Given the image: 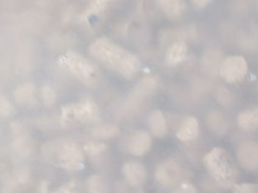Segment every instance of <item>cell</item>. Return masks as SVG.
Returning <instances> with one entry per match:
<instances>
[{
    "label": "cell",
    "mask_w": 258,
    "mask_h": 193,
    "mask_svg": "<svg viewBox=\"0 0 258 193\" xmlns=\"http://www.w3.org/2000/svg\"><path fill=\"white\" fill-rule=\"evenodd\" d=\"M89 51L97 61L124 77L133 76L141 67V61L134 54L106 37L93 41Z\"/></svg>",
    "instance_id": "1"
},
{
    "label": "cell",
    "mask_w": 258,
    "mask_h": 193,
    "mask_svg": "<svg viewBox=\"0 0 258 193\" xmlns=\"http://www.w3.org/2000/svg\"><path fill=\"white\" fill-rule=\"evenodd\" d=\"M204 163L209 174L224 188L236 186L238 170L230 154L223 148H214L204 156Z\"/></svg>",
    "instance_id": "2"
},
{
    "label": "cell",
    "mask_w": 258,
    "mask_h": 193,
    "mask_svg": "<svg viewBox=\"0 0 258 193\" xmlns=\"http://www.w3.org/2000/svg\"><path fill=\"white\" fill-rule=\"evenodd\" d=\"M53 151H49L56 163L68 171H78L84 167V155L75 142L67 140L53 145Z\"/></svg>",
    "instance_id": "3"
},
{
    "label": "cell",
    "mask_w": 258,
    "mask_h": 193,
    "mask_svg": "<svg viewBox=\"0 0 258 193\" xmlns=\"http://www.w3.org/2000/svg\"><path fill=\"white\" fill-rule=\"evenodd\" d=\"M98 115V106L91 98H84L77 103L61 107V121L64 124L72 120L82 123L91 122L96 120Z\"/></svg>",
    "instance_id": "4"
},
{
    "label": "cell",
    "mask_w": 258,
    "mask_h": 193,
    "mask_svg": "<svg viewBox=\"0 0 258 193\" xmlns=\"http://www.w3.org/2000/svg\"><path fill=\"white\" fill-rule=\"evenodd\" d=\"M66 62L69 70L82 82L92 84L97 78V69L94 64L80 53L68 51Z\"/></svg>",
    "instance_id": "5"
},
{
    "label": "cell",
    "mask_w": 258,
    "mask_h": 193,
    "mask_svg": "<svg viewBox=\"0 0 258 193\" xmlns=\"http://www.w3.org/2000/svg\"><path fill=\"white\" fill-rule=\"evenodd\" d=\"M248 65L244 57L230 56L227 57L220 66L222 77L228 83H237L246 76Z\"/></svg>",
    "instance_id": "6"
},
{
    "label": "cell",
    "mask_w": 258,
    "mask_h": 193,
    "mask_svg": "<svg viewBox=\"0 0 258 193\" xmlns=\"http://www.w3.org/2000/svg\"><path fill=\"white\" fill-rule=\"evenodd\" d=\"M182 173V168L176 161L167 159L158 165L155 177L160 186L171 187L180 181Z\"/></svg>",
    "instance_id": "7"
},
{
    "label": "cell",
    "mask_w": 258,
    "mask_h": 193,
    "mask_svg": "<svg viewBox=\"0 0 258 193\" xmlns=\"http://www.w3.org/2000/svg\"><path fill=\"white\" fill-rule=\"evenodd\" d=\"M157 85V79L155 76H147L139 81L131 92L126 102V107L128 111L138 108L141 103H143L147 97L153 93Z\"/></svg>",
    "instance_id": "8"
},
{
    "label": "cell",
    "mask_w": 258,
    "mask_h": 193,
    "mask_svg": "<svg viewBox=\"0 0 258 193\" xmlns=\"http://www.w3.org/2000/svg\"><path fill=\"white\" fill-rule=\"evenodd\" d=\"M237 158L241 167L248 172L258 170V143L243 142L237 150Z\"/></svg>",
    "instance_id": "9"
},
{
    "label": "cell",
    "mask_w": 258,
    "mask_h": 193,
    "mask_svg": "<svg viewBox=\"0 0 258 193\" xmlns=\"http://www.w3.org/2000/svg\"><path fill=\"white\" fill-rule=\"evenodd\" d=\"M123 175L128 183L133 186H140L145 183L147 177L146 168L139 162H128L122 167Z\"/></svg>",
    "instance_id": "10"
},
{
    "label": "cell",
    "mask_w": 258,
    "mask_h": 193,
    "mask_svg": "<svg viewBox=\"0 0 258 193\" xmlns=\"http://www.w3.org/2000/svg\"><path fill=\"white\" fill-rule=\"evenodd\" d=\"M152 144L150 134L144 130H140L133 134L129 144L130 153L135 156L146 154Z\"/></svg>",
    "instance_id": "11"
},
{
    "label": "cell",
    "mask_w": 258,
    "mask_h": 193,
    "mask_svg": "<svg viewBox=\"0 0 258 193\" xmlns=\"http://www.w3.org/2000/svg\"><path fill=\"white\" fill-rule=\"evenodd\" d=\"M200 130L199 120L194 116H188L181 123L177 130L176 137L180 141L189 142L197 137Z\"/></svg>",
    "instance_id": "12"
},
{
    "label": "cell",
    "mask_w": 258,
    "mask_h": 193,
    "mask_svg": "<svg viewBox=\"0 0 258 193\" xmlns=\"http://www.w3.org/2000/svg\"><path fill=\"white\" fill-rule=\"evenodd\" d=\"M30 173L28 170L21 168L17 170L12 176L8 179L4 187V193H17L22 188V186L28 182Z\"/></svg>",
    "instance_id": "13"
},
{
    "label": "cell",
    "mask_w": 258,
    "mask_h": 193,
    "mask_svg": "<svg viewBox=\"0 0 258 193\" xmlns=\"http://www.w3.org/2000/svg\"><path fill=\"white\" fill-rule=\"evenodd\" d=\"M159 6L169 19H177L183 16L185 12L186 5L180 0H160Z\"/></svg>",
    "instance_id": "14"
},
{
    "label": "cell",
    "mask_w": 258,
    "mask_h": 193,
    "mask_svg": "<svg viewBox=\"0 0 258 193\" xmlns=\"http://www.w3.org/2000/svg\"><path fill=\"white\" fill-rule=\"evenodd\" d=\"M188 54V47L183 42H175L170 45L166 53V62L170 66L181 63Z\"/></svg>",
    "instance_id": "15"
},
{
    "label": "cell",
    "mask_w": 258,
    "mask_h": 193,
    "mask_svg": "<svg viewBox=\"0 0 258 193\" xmlns=\"http://www.w3.org/2000/svg\"><path fill=\"white\" fill-rule=\"evenodd\" d=\"M149 125L152 134L158 138H163L168 133L166 119L162 111H153L150 116Z\"/></svg>",
    "instance_id": "16"
},
{
    "label": "cell",
    "mask_w": 258,
    "mask_h": 193,
    "mask_svg": "<svg viewBox=\"0 0 258 193\" xmlns=\"http://www.w3.org/2000/svg\"><path fill=\"white\" fill-rule=\"evenodd\" d=\"M14 98L19 106H31L35 105L34 85L31 83H25L20 85L14 91Z\"/></svg>",
    "instance_id": "17"
},
{
    "label": "cell",
    "mask_w": 258,
    "mask_h": 193,
    "mask_svg": "<svg viewBox=\"0 0 258 193\" xmlns=\"http://www.w3.org/2000/svg\"><path fill=\"white\" fill-rule=\"evenodd\" d=\"M207 123L213 132L218 135H223L228 129V120L219 111L209 112L207 116Z\"/></svg>",
    "instance_id": "18"
},
{
    "label": "cell",
    "mask_w": 258,
    "mask_h": 193,
    "mask_svg": "<svg viewBox=\"0 0 258 193\" xmlns=\"http://www.w3.org/2000/svg\"><path fill=\"white\" fill-rule=\"evenodd\" d=\"M237 124L242 130H252L258 129V106L240 114L237 117Z\"/></svg>",
    "instance_id": "19"
},
{
    "label": "cell",
    "mask_w": 258,
    "mask_h": 193,
    "mask_svg": "<svg viewBox=\"0 0 258 193\" xmlns=\"http://www.w3.org/2000/svg\"><path fill=\"white\" fill-rule=\"evenodd\" d=\"M120 133V129L115 124H104L95 126L92 130L93 136L98 139H110Z\"/></svg>",
    "instance_id": "20"
},
{
    "label": "cell",
    "mask_w": 258,
    "mask_h": 193,
    "mask_svg": "<svg viewBox=\"0 0 258 193\" xmlns=\"http://www.w3.org/2000/svg\"><path fill=\"white\" fill-rule=\"evenodd\" d=\"M16 137L13 144L14 152L20 156L28 155L30 153L32 148L30 139L25 134L19 132V130H16Z\"/></svg>",
    "instance_id": "21"
},
{
    "label": "cell",
    "mask_w": 258,
    "mask_h": 193,
    "mask_svg": "<svg viewBox=\"0 0 258 193\" xmlns=\"http://www.w3.org/2000/svg\"><path fill=\"white\" fill-rule=\"evenodd\" d=\"M87 191L88 193H109L103 178L97 175H92L87 180Z\"/></svg>",
    "instance_id": "22"
},
{
    "label": "cell",
    "mask_w": 258,
    "mask_h": 193,
    "mask_svg": "<svg viewBox=\"0 0 258 193\" xmlns=\"http://www.w3.org/2000/svg\"><path fill=\"white\" fill-rule=\"evenodd\" d=\"M107 1L106 0H96L90 3L87 9L84 10V12L82 13V19H87L92 15H96L98 13L101 12L106 7Z\"/></svg>",
    "instance_id": "23"
},
{
    "label": "cell",
    "mask_w": 258,
    "mask_h": 193,
    "mask_svg": "<svg viewBox=\"0 0 258 193\" xmlns=\"http://www.w3.org/2000/svg\"><path fill=\"white\" fill-rule=\"evenodd\" d=\"M85 150L91 156L96 157L103 153L106 150V145L102 143H95V142H88L85 144Z\"/></svg>",
    "instance_id": "24"
},
{
    "label": "cell",
    "mask_w": 258,
    "mask_h": 193,
    "mask_svg": "<svg viewBox=\"0 0 258 193\" xmlns=\"http://www.w3.org/2000/svg\"><path fill=\"white\" fill-rule=\"evenodd\" d=\"M42 97L45 105L51 106L56 101V93L54 89L49 85H45L42 89Z\"/></svg>",
    "instance_id": "25"
},
{
    "label": "cell",
    "mask_w": 258,
    "mask_h": 193,
    "mask_svg": "<svg viewBox=\"0 0 258 193\" xmlns=\"http://www.w3.org/2000/svg\"><path fill=\"white\" fill-rule=\"evenodd\" d=\"M233 193H258V186L253 183H241L234 186Z\"/></svg>",
    "instance_id": "26"
},
{
    "label": "cell",
    "mask_w": 258,
    "mask_h": 193,
    "mask_svg": "<svg viewBox=\"0 0 258 193\" xmlns=\"http://www.w3.org/2000/svg\"><path fill=\"white\" fill-rule=\"evenodd\" d=\"M217 97V99L224 106H230L233 101L232 94L227 89H221L220 90H218Z\"/></svg>",
    "instance_id": "27"
},
{
    "label": "cell",
    "mask_w": 258,
    "mask_h": 193,
    "mask_svg": "<svg viewBox=\"0 0 258 193\" xmlns=\"http://www.w3.org/2000/svg\"><path fill=\"white\" fill-rule=\"evenodd\" d=\"M53 193H79L78 192L77 184L73 181L61 185L60 187L56 189Z\"/></svg>",
    "instance_id": "28"
},
{
    "label": "cell",
    "mask_w": 258,
    "mask_h": 193,
    "mask_svg": "<svg viewBox=\"0 0 258 193\" xmlns=\"http://www.w3.org/2000/svg\"><path fill=\"white\" fill-rule=\"evenodd\" d=\"M0 111H1V116H7L11 113L12 111V106L10 102L8 101L5 97H1L0 100Z\"/></svg>",
    "instance_id": "29"
},
{
    "label": "cell",
    "mask_w": 258,
    "mask_h": 193,
    "mask_svg": "<svg viewBox=\"0 0 258 193\" xmlns=\"http://www.w3.org/2000/svg\"><path fill=\"white\" fill-rule=\"evenodd\" d=\"M171 193H199L197 189L190 183H183Z\"/></svg>",
    "instance_id": "30"
},
{
    "label": "cell",
    "mask_w": 258,
    "mask_h": 193,
    "mask_svg": "<svg viewBox=\"0 0 258 193\" xmlns=\"http://www.w3.org/2000/svg\"><path fill=\"white\" fill-rule=\"evenodd\" d=\"M209 3H210V1H209V0H195V1H192V4L195 5V6L200 8V9L206 7L209 5Z\"/></svg>",
    "instance_id": "31"
},
{
    "label": "cell",
    "mask_w": 258,
    "mask_h": 193,
    "mask_svg": "<svg viewBox=\"0 0 258 193\" xmlns=\"http://www.w3.org/2000/svg\"><path fill=\"white\" fill-rule=\"evenodd\" d=\"M39 193H49L48 184H47V181H42V183H41Z\"/></svg>",
    "instance_id": "32"
},
{
    "label": "cell",
    "mask_w": 258,
    "mask_h": 193,
    "mask_svg": "<svg viewBox=\"0 0 258 193\" xmlns=\"http://www.w3.org/2000/svg\"><path fill=\"white\" fill-rule=\"evenodd\" d=\"M138 193H143V192H138Z\"/></svg>",
    "instance_id": "33"
}]
</instances>
